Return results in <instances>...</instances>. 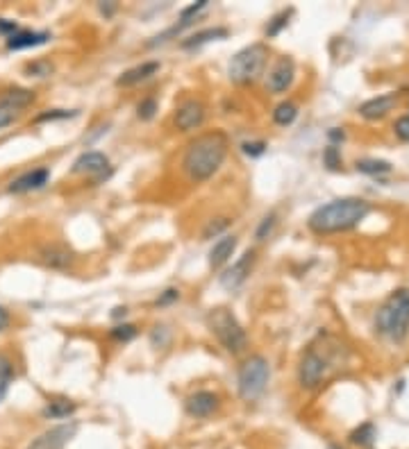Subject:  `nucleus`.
Instances as JSON below:
<instances>
[{
    "label": "nucleus",
    "mask_w": 409,
    "mask_h": 449,
    "mask_svg": "<svg viewBox=\"0 0 409 449\" xmlns=\"http://www.w3.org/2000/svg\"><path fill=\"white\" fill-rule=\"evenodd\" d=\"M371 205L361 198H341L332 200L323 207H318L316 212L309 216L307 227L314 234H336L345 232V229L357 227L364 218L368 216Z\"/></svg>",
    "instance_id": "2"
},
{
    "label": "nucleus",
    "mask_w": 409,
    "mask_h": 449,
    "mask_svg": "<svg viewBox=\"0 0 409 449\" xmlns=\"http://www.w3.org/2000/svg\"><path fill=\"white\" fill-rule=\"evenodd\" d=\"M50 179V170L48 168H34L23 172L21 177H16L12 184H9V193H30V191L43 189Z\"/></svg>",
    "instance_id": "13"
},
{
    "label": "nucleus",
    "mask_w": 409,
    "mask_h": 449,
    "mask_svg": "<svg viewBox=\"0 0 409 449\" xmlns=\"http://www.w3.org/2000/svg\"><path fill=\"white\" fill-rule=\"evenodd\" d=\"M330 139H334V141L343 139V132H339V130H332V132H330Z\"/></svg>",
    "instance_id": "42"
},
{
    "label": "nucleus",
    "mask_w": 409,
    "mask_h": 449,
    "mask_svg": "<svg viewBox=\"0 0 409 449\" xmlns=\"http://www.w3.org/2000/svg\"><path fill=\"white\" fill-rule=\"evenodd\" d=\"M296 116H298V107L294 103H280L275 107V112H273V121L282 127H287L296 121Z\"/></svg>",
    "instance_id": "22"
},
{
    "label": "nucleus",
    "mask_w": 409,
    "mask_h": 449,
    "mask_svg": "<svg viewBox=\"0 0 409 449\" xmlns=\"http://www.w3.org/2000/svg\"><path fill=\"white\" fill-rule=\"evenodd\" d=\"M398 103V96L396 94H387V96H378V98H371L366 100L361 107H359V116L368 118V121H378V118L387 116L391 109L396 107Z\"/></svg>",
    "instance_id": "16"
},
{
    "label": "nucleus",
    "mask_w": 409,
    "mask_h": 449,
    "mask_svg": "<svg viewBox=\"0 0 409 449\" xmlns=\"http://www.w3.org/2000/svg\"><path fill=\"white\" fill-rule=\"evenodd\" d=\"M175 300H180V290H175V288H168V290H164V295L157 300V307L171 304V302H175Z\"/></svg>",
    "instance_id": "38"
},
{
    "label": "nucleus",
    "mask_w": 409,
    "mask_h": 449,
    "mask_svg": "<svg viewBox=\"0 0 409 449\" xmlns=\"http://www.w3.org/2000/svg\"><path fill=\"white\" fill-rule=\"evenodd\" d=\"M394 130H396V136H398V139L409 141V116L398 118L396 125H394Z\"/></svg>",
    "instance_id": "36"
},
{
    "label": "nucleus",
    "mask_w": 409,
    "mask_h": 449,
    "mask_svg": "<svg viewBox=\"0 0 409 449\" xmlns=\"http://www.w3.org/2000/svg\"><path fill=\"white\" fill-rule=\"evenodd\" d=\"M27 73H32L36 78H45L52 73V66L48 61H34V64H27Z\"/></svg>",
    "instance_id": "35"
},
{
    "label": "nucleus",
    "mask_w": 409,
    "mask_h": 449,
    "mask_svg": "<svg viewBox=\"0 0 409 449\" xmlns=\"http://www.w3.org/2000/svg\"><path fill=\"white\" fill-rule=\"evenodd\" d=\"M76 413V404L69 399H55L50 402L48 406L43 408V415L45 418H52V420H62V418H69Z\"/></svg>",
    "instance_id": "21"
},
{
    "label": "nucleus",
    "mask_w": 409,
    "mask_h": 449,
    "mask_svg": "<svg viewBox=\"0 0 409 449\" xmlns=\"http://www.w3.org/2000/svg\"><path fill=\"white\" fill-rule=\"evenodd\" d=\"M230 227V218H214V221H209L207 225H205V229H203V238L207 241V238H214V236H218L221 232H225V229Z\"/></svg>",
    "instance_id": "28"
},
{
    "label": "nucleus",
    "mask_w": 409,
    "mask_h": 449,
    "mask_svg": "<svg viewBox=\"0 0 409 449\" xmlns=\"http://www.w3.org/2000/svg\"><path fill=\"white\" fill-rule=\"evenodd\" d=\"M14 379V365L5 354H0V399L7 395L9 383Z\"/></svg>",
    "instance_id": "24"
},
{
    "label": "nucleus",
    "mask_w": 409,
    "mask_h": 449,
    "mask_svg": "<svg viewBox=\"0 0 409 449\" xmlns=\"http://www.w3.org/2000/svg\"><path fill=\"white\" fill-rule=\"evenodd\" d=\"M252 263H254V252L248 250L239 261H236L230 270H225L221 274V286L227 288V290H232L236 286H241V284L245 281V277L250 274V268H252Z\"/></svg>",
    "instance_id": "12"
},
{
    "label": "nucleus",
    "mask_w": 409,
    "mask_h": 449,
    "mask_svg": "<svg viewBox=\"0 0 409 449\" xmlns=\"http://www.w3.org/2000/svg\"><path fill=\"white\" fill-rule=\"evenodd\" d=\"M18 112H21V109H18V107L12 103V100H7L5 96L0 98V130L14 123V118L18 116Z\"/></svg>",
    "instance_id": "26"
},
{
    "label": "nucleus",
    "mask_w": 409,
    "mask_h": 449,
    "mask_svg": "<svg viewBox=\"0 0 409 449\" xmlns=\"http://www.w3.org/2000/svg\"><path fill=\"white\" fill-rule=\"evenodd\" d=\"M50 39L48 32H32V30H18L16 34L7 36V50H23V48H34Z\"/></svg>",
    "instance_id": "18"
},
{
    "label": "nucleus",
    "mask_w": 409,
    "mask_h": 449,
    "mask_svg": "<svg viewBox=\"0 0 409 449\" xmlns=\"http://www.w3.org/2000/svg\"><path fill=\"white\" fill-rule=\"evenodd\" d=\"M273 227H275V214H271V216H266L264 221L259 223V227H257V232H254V236H257V241H264L271 232H273Z\"/></svg>",
    "instance_id": "34"
},
{
    "label": "nucleus",
    "mask_w": 409,
    "mask_h": 449,
    "mask_svg": "<svg viewBox=\"0 0 409 449\" xmlns=\"http://www.w3.org/2000/svg\"><path fill=\"white\" fill-rule=\"evenodd\" d=\"M289 16H291V9H287V12H280L278 16H273V21H268V25H266V36H268V39H271V36H278L282 32V27L289 25Z\"/></svg>",
    "instance_id": "29"
},
{
    "label": "nucleus",
    "mask_w": 409,
    "mask_h": 449,
    "mask_svg": "<svg viewBox=\"0 0 409 449\" xmlns=\"http://www.w3.org/2000/svg\"><path fill=\"white\" fill-rule=\"evenodd\" d=\"M294 75H296L294 61L289 57H282L266 75V89L271 94H285V91L291 87V82H294Z\"/></svg>",
    "instance_id": "11"
},
{
    "label": "nucleus",
    "mask_w": 409,
    "mask_h": 449,
    "mask_svg": "<svg viewBox=\"0 0 409 449\" xmlns=\"http://www.w3.org/2000/svg\"><path fill=\"white\" fill-rule=\"evenodd\" d=\"M73 172H76V175H94L96 177L94 182L100 184V182L112 175V166H109L107 154L91 150V152L80 154L76 159V163H73Z\"/></svg>",
    "instance_id": "8"
},
{
    "label": "nucleus",
    "mask_w": 409,
    "mask_h": 449,
    "mask_svg": "<svg viewBox=\"0 0 409 449\" xmlns=\"http://www.w3.org/2000/svg\"><path fill=\"white\" fill-rule=\"evenodd\" d=\"M7 327H9V314L5 307H0V332H5Z\"/></svg>",
    "instance_id": "40"
},
{
    "label": "nucleus",
    "mask_w": 409,
    "mask_h": 449,
    "mask_svg": "<svg viewBox=\"0 0 409 449\" xmlns=\"http://www.w3.org/2000/svg\"><path fill=\"white\" fill-rule=\"evenodd\" d=\"M159 71V61H143L139 66L134 68H127L121 78L116 80L118 87H134V84H141V82L150 80L155 73Z\"/></svg>",
    "instance_id": "17"
},
{
    "label": "nucleus",
    "mask_w": 409,
    "mask_h": 449,
    "mask_svg": "<svg viewBox=\"0 0 409 449\" xmlns=\"http://www.w3.org/2000/svg\"><path fill=\"white\" fill-rule=\"evenodd\" d=\"M155 112H157V100L155 98H145L139 103V107H136V114H139L141 121H150Z\"/></svg>",
    "instance_id": "31"
},
{
    "label": "nucleus",
    "mask_w": 409,
    "mask_h": 449,
    "mask_svg": "<svg viewBox=\"0 0 409 449\" xmlns=\"http://www.w3.org/2000/svg\"><path fill=\"white\" fill-rule=\"evenodd\" d=\"M268 61V48L264 43H252L245 45L243 50H239L230 61V68H227V75L234 82V84H252L257 82L259 75L266 68Z\"/></svg>",
    "instance_id": "5"
},
{
    "label": "nucleus",
    "mask_w": 409,
    "mask_h": 449,
    "mask_svg": "<svg viewBox=\"0 0 409 449\" xmlns=\"http://www.w3.org/2000/svg\"><path fill=\"white\" fill-rule=\"evenodd\" d=\"M325 372H327V361L318 354L314 347L303 354L298 365V381L303 388H316L318 383L325 379Z\"/></svg>",
    "instance_id": "7"
},
{
    "label": "nucleus",
    "mask_w": 409,
    "mask_h": 449,
    "mask_svg": "<svg viewBox=\"0 0 409 449\" xmlns=\"http://www.w3.org/2000/svg\"><path fill=\"white\" fill-rule=\"evenodd\" d=\"M207 327L209 332L216 336V341L221 343L230 354H241L248 345V336H245L243 327L234 314L225 307H216L207 314Z\"/></svg>",
    "instance_id": "4"
},
{
    "label": "nucleus",
    "mask_w": 409,
    "mask_h": 449,
    "mask_svg": "<svg viewBox=\"0 0 409 449\" xmlns=\"http://www.w3.org/2000/svg\"><path fill=\"white\" fill-rule=\"evenodd\" d=\"M185 406L191 418H207L218 408V395H214V392H209V390H198L194 395L187 397Z\"/></svg>",
    "instance_id": "15"
},
{
    "label": "nucleus",
    "mask_w": 409,
    "mask_h": 449,
    "mask_svg": "<svg viewBox=\"0 0 409 449\" xmlns=\"http://www.w3.org/2000/svg\"><path fill=\"white\" fill-rule=\"evenodd\" d=\"M241 148H243L245 154H250V157H259V154H264V150H266V143H264V141H252L250 143L248 141V143H243Z\"/></svg>",
    "instance_id": "37"
},
{
    "label": "nucleus",
    "mask_w": 409,
    "mask_h": 449,
    "mask_svg": "<svg viewBox=\"0 0 409 449\" xmlns=\"http://www.w3.org/2000/svg\"><path fill=\"white\" fill-rule=\"evenodd\" d=\"M78 112H66V109H52V112H43L41 116H36V123L45 121H62V118H73Z\"/></svg>",
    "instance_id": "32"
},
{
    "label": "nucleus",
    "mask_w": 409,
    "mask_h": 449,
    "mask_svg": "<svg viewBox=\"0 0 409 449\" xmlns=\"http://www.w3.org/2000/svg\"><path fill=\"white\" fill-rule=\"evenodd\" d=\"M78 427L76 425H57V427H50L45 429L43 434H39L34 441L27 445L25 449H64L69 445V441L76 436Z\"/></svg>",
    "instance_id": "9"
},
{
    "label": "nucleus",
    "mask_w": 409,
    "mask_h": 449,
    "mask_svg": "<svg viewBox=\"0 0 409 449\" xmlns=\"http://www.w3.org/2000/svg\"><path fill=\"white\" fill-rule=\"evenodd\" d=\"M100 12H103V14H107V16H109V14H112V12H114V5H100Z\"/></svg>",
    "instance_id": "41"
},
{
    "label": "nucleus",
    "mask_w": 409,
    "mask_h": 449,
    "mask_svg": "<svg viewBox=\"0 0 409 449\" xmlns=\"http://www.w3.org/2000/svg\"><path fill=\"white\" fill-rule=\"evenodd\" d=\"M41 261L52 270H66L76 261V256L69 250L66 245L62 243H48L41 247Z\"/></svg>",
    "instance_id": "14"
},
{
    "label": "nucleus",
    "mask_w": 409,
    "mask_h": 449,
    "mask_svg": "<svg viewBox=\"0 0 409 449\" xmlns=\"http://www.w3.org/2000/svg\"><path fill=\"white\" fill-rule=\"evenodd\" d=\"M5 98L12 100L18 109H23L34 100V94H32V91H27V89H9V91H5Z\"/></svg>",
    "instance_id": "27"
},
{
    "label": "nucleus",
    "mask_w": 409,
    "mask_h": 449,
    "mask_svg": "<svg viewBox=\"0 0 409 449\" xmlns=\"http://www.w3.org/2000/svg\"><path fill=\"white\" fill-rule=\"evenodd\" d=\"M271 368L268 361L264 356L254 354L250 359H245L239 368V377H236V388H239V397L243 402H254L264 395V390L268 386Z\"/></svg>",
    "instance_id": "6"
},
{
    "label": "nucleus",
    "mask_w": 409,
    "mask_h": 449,
    "mask_svg": "<svg viewBox=\"0 0 409 449\" xmlns=\"http://www.w3.org/2000/svg\"><path fill=\"white\" fill-rule=\"evenodd\" d=\"M330 449H341V447H330Z\"/></svg>",
    "instance_id": "44"
},
{
    "label": "nucleus",
    "mask_w": 409,
    "mask_h": 449,
    "mask_svg": "<svg viewBox=\"0 0 409 449\" xmlns=\"http://www.w3.org/2000/svg\"><path fill=\"white\" fill-rule=\"evenodd\" d=\"M357 170L366 172V175H382V172L391 170V163L382 161V159H361V161H357Z\"/></svg>",
    "instance_id": "25"
},
{
    "label": "nucleus",
    "mask_w": 409,
    "mask_h": 449,
    "mask_svg": "<svg viewBox=\"0 0 409 449\" xmlns=\"http://www.w3.org/2000/svg\"><path fill=\"white\" fill-rule=\"evenodd\" d=\"M109 336H112L114 341L127 343V341H132V338L136 336V327L134 325H116L112 332H109Z\"/></svg>",
    "instance_id": "30"
},
{
    "label": "nucleus",
    "mask_w": 409,
    "mask_h": 449,
    "mask_svg": "<svg viewBox=\"0 0 409 449\" xmlns=\"http://www.w3.org/2000/svg\"><path fill=\"white\" fill-rule=\"evenodd\" d=\"M18 32V25L14 21H7V18H0V34H7V36H12Z\"/></svg>",
    "instance_id": "39"
},
{
    "label": "nucleus",
    "mask_w": 409,
    "mask_h": 449,
    "mask_svg": "<svg viewBox=\"0 0 409 449\" xmlns=\"http://www.w3.org/2000/svg\"><path fill=\"white\" fill-rule=\"evenodd\" d=\"M227 36V30L225 27H209V30H203V32H196L194 36H189V39L182 41V48H198V45H203L207 41H216V39H225Z\"/></svg>",
    "instance_id": "20"
},
{
    "label": "nucleus",
    "mask_w": 409,
    "mask_h": 449,
    "mask_svg": "<svg viewBox=\"0 0 409 449\" xmlns=\"http://www.w3.org/2000/svg\"><path fill=\"white\" fill-rule=\"evenodd\" d=\"M205 121V105L200 100H185L175 109V127L180 132L198 130Z\"/></svg>",
    "instance_id": "10"
},
{
    "label": "nucleus",
    "mask_w": 409,
    "mask_h": 449,
    "mask_svg": "<svg viewBox=\"0 0 409 449\" xmlns=\"http://www.w3.org/2000/svg\"><path fill=\"white\" fill-rule=\"evenodd\" d=\"M375 329L387 336L389 341H405L409 332V290L398 288L385 300V304L378 309Z\"/></svg>",
    "instance_id": "3"
},
{
    "label": "nucleus",
    "mask_w": 409,
    "mask_h": 449,
    "mask_svg": "<svg viewBox=\"0 0 409 449\" xmlns=\"http://www.w3.org/2000/svg\"><path fill=\"white\" fill-rule=\"evenodd\" d=\"M227 154V136L223 132H205L187 145L182 170L191 182H205L223 166Z\"/></svg>",
    "instance_id": "1"
},
{
    "label": "nucleus",
    "mask_w": 409,
    "mask_h": 449,
    "mask_svg": "<svg viewBox=\"0 0 409 449\" xmlns=\"http://www.w3.org/2000/svg\"><path fill=\"white\" fill-rule=\"evenodd\" d=\"M375 427L373 425H361L359 429H354V432L350 434V441L354 445H359V447H371L373 443H375Z\"/></svg>",
    "instance_id": "23"
},
{
    "label": "nucleus",
    "mask_w": 409,
    "mask_h": 449,
    "mask_svg": "<svg viewBox=\"0 0 409 449\" xmlns=\"http://www.w3.org/2000/svg\"><path fill=\"white\" fill-rule=\"evenodd\" d=\"M323 161H325V166L330 168V170H339V166H341V154H339V150H336L334 145H330V148H325Z\"/></svg>",
    "instance_id": "33"
},
{
    "label": "nucleus",
    "mask_w": 409,
    "mask_h": 449,
    "mask_svg": "<svg viewBox=\"0 0 409 449\" xmlns=\"http://www.w3.org/2000/svg\"><path fill=\"white\" fill-rule=\"evenodd\" d=\"M121 316H125V307H123V309H121V307L114 309V318H121Z\"/></svg>",
    "instance_id": "43"
},
{
    "label": "nucleus",
    "mask_w": 409,
    "mask_h": 449,
    "mask_svg": "<svg viewBox=\"0 0 409 449\" xmlns=\"http://www.w3.org/2000/svg\"><path fill=\"white\" fill-rule=\"evenodd\" d=\"M234 250H236V236H223L221 241L214 243L212 252H209V265H212L214 270L221 268V265L230 261Z\"/></svg>",
    "instance_id": "19"
}]
</instances>
